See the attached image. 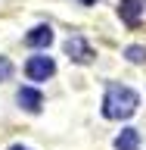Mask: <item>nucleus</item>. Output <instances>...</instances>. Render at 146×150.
<instances>
[{
  "label": "nucleus",
  "mask_w": 146,
  "mask_h": 150,
  "mask_svg": "<svg viewBox=\"0 0 146 150\" xmlns=\"http://www.w3.org/2000/svg\"><path fill=\"white\" fill-rule=\"evenodd\" d=\"M140 106V97L137 91H131L124 84H112L106 97H103V116L106 119H131Z\"/></svg>",
  "instance_id": "f257e3e1"
},
{
  "label": "nucleus",
  "mask_w": 146,
  "mask_h": 150,
  "mask_svg": "<svg viewBox=\"0 0 146 150\" xmlns=\"http://www.w3.org/2000/svg\"><path fill=\"white\" fill-rule=\"evenodd\" d=\"M65 53H68V59L72 63H81V66H87V63H93V50H90V44L84 41L81 35H72L68 41H65Z\"/></svg>",
  "instance_id": "f03ea898"
},
{
  "label": "nucleus",
  "mask_w": 146,
  "mask_h": 150,
  "mask_svg": "<svg viewBox=\"0 0 146 150\" xmlns=\"http://www.w3.org/2000/svg\"><path fill=\"white\" fill-rule=\"evenodd\" d=\"M53 72H56V63L50 59V56H31V59L25 63V75L31 78V81H47Z\"/></svg>",
  "instance_id": "7ed1b4c3"
},
{
  "label": "nucleus",
  "mask_w": 146,
  "mask_h": 150,
  "mask_svg": "<svg viewBox=\"0 0 146 150\" xmlns=\"http://www.w3.org/2000/svg\"><path fill=\"white\" fill-rule=\"evenodd\" d=\"M118 13H121V19H124V25L137 28L140 25V16H143V0H121Z\"/></svg>",
  "instance_id": "20e7f679"
},
{
  "label": "nucleus",
  "mask_w": 146,
  "mask_h": 150,
  "mask_svg": "<svg viewBox=\"0 0 146 150\" xmlns=\"http://www.w3.org/2000/svg\"><path fill=\"white\" fill-rule=\"evenodd\" d=\"M19 106L25 112H41V106H44V97H41V91H34V88H22V91L16 94Z\"/></svg>",
  "instance_id": "39448f33"
},
{
  "label": "nucleus",
  "mask_w": 146,
  "mask_h": 150,
  "mask_svg": "<svg viewBox=\"0 0 146 150\" xmlns=\"http://www.w3.org/2000/svg\"><path fill=\"white\" fill-rule=\"evenodd\" d=\"M25 44L28 47H50V44H53V28H50V25H34L25 35Z\"/></svg>",
  "instance_id": "423d86ee"
},
{
  "label": "nucleus",
  "mask_w": 146,
  "mask_h": 150,
  "mask_svg": "<svg viewBox=\"0 0 146 150\" xmlns=\"http://www.w3.org/2000/svg\"><path fill=\"white\" fill-rule=\"evenodd\" d=\"M115 150H140V131L137 128H124L115 138Z\"/></svg>",
  "instance_id": "0eeeda50"
},
{
  "label": "nucleus",
  "mask_w": 146,
  "mask_h": 150,
  "mask_svg": "<svg viewBox=\"0 0 146 150\" xmlns=\"http://www.w3.org/2000/svg\"><path fill=\"white\" fill-rule=\"evenodd\" d=\"M124 56H128L131 63H143V59H146V47L134 44V47H128V50H124Z\"/></svg>",
  "instance_id": "6e6552de"
},
{
  "label": "nucleus",
  "mask_w": 146,
  "mask_h": 150,
  "mask_svg": "<svg viewBox=\"0 0 146 150\" xmlns=\"http://www.w3.org/2000/svg\"><path fill=\"white\" fill-rule=\"evenodd\" d=\"M9 75H13V63H9L6 56H0V81H6Z\"/></svg>",
  "instance_id": "1a4fd4ad"
},
{
  "label": "nucleus",
  "mask_w": 146,
  "mask_h": 150,
  "mask_svg": "<svg viewBox=\"0 0 146 150\" xmlns=\"http://www.w3.org/2000/svg\"><path fill=\"white\" fill-rule=\"evenodd\" d=\"M9 150H28V147H22V144H13V147H9Z\"/></svg>",
  "instance_id": "9d476101"
},
{
  "label": "nucleus",
  "mask_w": 146,
  "mask_h": 150,
  "mask_svg": "<svg viewBox=\"0 0 146 150\" xmlns=\"http://www.w3.org/2000/svg\"><path fill=\"white\" fill-rule=\"evenodd\" d=\"M84 3H93V0H84Z\"/></svg>",
  "instance_id": "9b49d317"
}]
</instances>
